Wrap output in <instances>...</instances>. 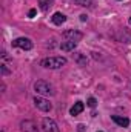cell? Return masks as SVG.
I'll list each match as a JSON object with an SVG mask.
<instances>
[{"label":"cell","mask_w":131,"mask_h":132,"mask_svg":"<svg viewBox=\"0 0 131 132\" xmlns=\"http://www.w3.org/2000/svg\"><path fill=\"white\" fill-rule=\"evenodd\" d=\"M65 65H66L65 57H48V59H43L40 62V66H43L46 69H60Z\"/></svg>","instance_id":"obj_1"},{"label":"cell","mask_w":131,"mask_h":132,"mask_svg":"<svg viewBox=\"0 0 131 132\" xmlns=\"http://www.w3.org/2000/svg\"><path fill=\"white\" fill-rule=\"evenodd\" d=\"M34 89H35V92L40 94V95H54V94H56L54 88H53L48 81H45V80H37V81L34 83Z\"/></svg>","instance_id":"obj_2"},{"label":"cell","mask_w":131,"mask_h":132,"mask_svg":"<svg viewBox=\"0 0 131 132\" xmlns=\"http://www.w3.org/2000/svg\"><path fill=\"white\" fill-rule=\"evenodd\" d=\"M12 46H14V48H20V49L28 51V49L33 48V42H31L28 37H19V38L12 40Z\"/></svg>","instance_id":"obj_3"},{"label":"cell","mask_w":131,"mask_h":132,"mask_svg":"<svg viewBox=\"0 0 131 132\" xmlns=\"http://www.w3.org/2000/svg\"><path fill=\"white\" fill-rule=\"evenodd\" d=\"M34 104H35L37 109H40V111H43V112H49V111L53 109V104L49 103V100L43 98V97H35V98H34Z\"/></svg>","instance_id":"obj_4"},{"label":"cell","mask_w":131,"mask_h":132,"mask_svg":"<svg viewBox=\"0 0 131 132\" xmlns=\"http://www.w3.org/2000/svg\"><path fill=\"white\" fill-rule=\"evenodd\" d=\"M42 129H43V132H60L57 128V123L53 118H43L42 120Z\"/></svg>","instance_id":"obj_5"},{"label":"cell","mask_w":131,"mask_h":132,"mask_svg":"<svg viewBox=\"0 0 131 132\" xmlns=\"http://www.w3.org/2000/svg\"><path fill=\"white\" fill-rule=\"evenodd\" d=\"M20 131L22 132H39L37 125L34 123L33 120H25L20 123Z\"/></svg>","instance_id":"obj_6"},{"label":"cell","mask_w":131,"mask_h":132,"mask_svg":"<svg viewBox=\"0 0 131 132\" xmlns=\"http://www.w3.org/2000/svg\"><path fill=\"white\" fill-rule=\"evenodd\" d=\"M63 37H65L66 40H74V42H79L82 37H83V34L79 32V31H74V29H68L63 32Z\"/></svg>","instance_id":"obj_7"},{"label":"cell","mask_w":131,"mask_h":132,"mask_svg":"<svg viewBox=\"0 0 131 132\" xmlns=\"http://www.w3.org/2000/svg\"><path fill=\"white\" fill-rule=\"evenodd\" d=\"M113 121L116 125H119L120 128H128V125H130V120L127 117H120V115H113Z\"/></svg>","instance_id":"obj_8"},{"label":"cell","mask_w":131,"mask_h":132,"mask_svg":"<svg viewBox=\"0 0 131 132\" xmlns=\"http://www.w3.org/2000/svg\"><path fill=\"white\" fill-rule=\"evenodd\" d=\"M76 46H77V42H74V40H66V42H62V45H60L62 51H65V52L74 51Z\"/></svg>","instance_id":"obj_9"},{"label":"cell","mask_w":131,"mask_h":132,"mask_svg":"<svg viewBox=\"0 0 131 132\" xmlns=\"http://www.w3.org/2000/svg\"><path fill=\"white\" fill-rule=\"evenodd\" d=\"M83 109H85V104H83L82 101H77V103H74V106L69 109V114H71L72 117H76V115H79Z\"/></svg>","instance_id":"obj_10"},{"label":"cell","mask_w":131,"mask_h":132,"mask_svg":"<svg viewBox=\"0 0 131 132\" xmlns=\"http://www.w3.org/2000/svg\"><path fill=\"white\" fill-rule=\"evenodd\" d=\"M51 20H53L54 25H62V23H65L66 22V17L62 14V12H54L53 17H51Z\"/></svg>","instance_id":"obj_11"},{"label":"cell","mask_w":131,"mask_h":132,"mask_svg":"<svg viewBox=\"0 0 131 132\" xmlns=\"http://www.w3.org/2000/svg\"><path fill=\"white\" fill-rule=\"evenodd\" d=\"M53 0H39V5H40V9L42 11H48L49 6H51Z\"/></svg>","instance_id":"obj_12"},{"label":"cell","mask_w":131,"mask_h":132,"mask_svg":"<svg viewBox=\"0 0 131 132\" xmlns=\"http://www.w3.org/2000/svg\"><path fill=\"white\" fill-rule=\"evenodd\" d=\"M74 60H76V62H77L79 65H82V66H83V65H86V63H88V60H86V57H85V55H82V54H77Z\"/></svg>","instance_id":"obj_13"},{"label":"cell","mask_w":131,"mask_h":132,"mask_svg":"<svg viewBox=\"0 0 131 132\" xmlns=\"http://www.w3.org/2000/svg\"><path fill=\"white\" fill-rule=\"evenodd\" d=\"M76 3H79L80 6H91L93 5V2L91 0H74Z\"/></svg>","instance_id":"obj_14"},{"label":"cell","mask_w":131,"mask_h":132,"mask_svg":"<svg viewBox=\"0 0 131 132\" xmlns=\"http://www.w3.org/2000/svg\"><path fill=\"white\" fill-rule=\"evenodd\" d=\"M86 104H88L90 108H96V106H97V101H96V98H94V97H91V98H88Z\"/></svg>","instance_id":"obj_15"},{"label":"cell","mask_w":131,"mask_h":132,"mask_svg":"<svg viewBox=\"0 0 131 132\" xmlns=\"http://www.w3.org/2000/svg\"><path fill=\"white\" fill-rule=\"evenodd\" d=\"M0 68H2V74H3V75H6V74H9V69L6 68V63H5V62L2 63V66H0Z\"/></svg>","instance_id":"obj_16"},{"label":"cell","mask_w":131,"mask_h":132,"mask_svg":"<svg viewBox=\"0 0 131 132\" xmlns=\"http://www.w3.org/2000/svg\"><path fill=\"white\" fill-rule=\"evenodd\" d=\"M35 15V9H30V12H28V17H34Z\"/></svg>","instance_id":"obj_17"},{"label":"cell","mask_w":131,"mask_h":132,"mask_svg":"<svg viewBox=\"0 0 131 132\" xmlns=\"http://www.w3.org/2000/svg\"><path fill=\"white\" fill-rule=\"evenodd\" d=\"M77 128H79V132H83V131H85V126H83V125H79Z\"/></svg>","instance_id":"obj_18"},{"label":"cell","mask_w":131,"mask_h":132,"mask_svg":"<svg viewBox=\"0 0 131 132\" xmlns=\"http://www.w3.org/2000/svg\"><path fill=\"white\" fill-rule=\"evenodd\" d=\"M86 19H88V17H86V15H85V14H82V15H80V20H82V22H85V20H86Z\"/></svg>","instance_id":"obj_19"},{"label":"cell","mask_w":131,"mask_h":132,"mask_svg":"<svg viewBox=\"0 0 131 132\" xmlns=\"http://www.w3.org/2000/svg\"><path fill=\"white\" fill-rule=\"evenodd\" d=\"M130 25H131V17H130Z\"/></svg>","instance_id":"obj_20"},{"label":"cell","mask_w":131,"mask_h":132,"mask_svg":"<svg viewBox=\"0 0 131 132\" xmlns=\"http://www.w3.org/2000/svg\"><path fill=\"white\" fill-rule=\"evenodd\" d=\"M99 132H102V131H99Z\"/></svg>","instance_id":"obj_21"}]
</instances>
